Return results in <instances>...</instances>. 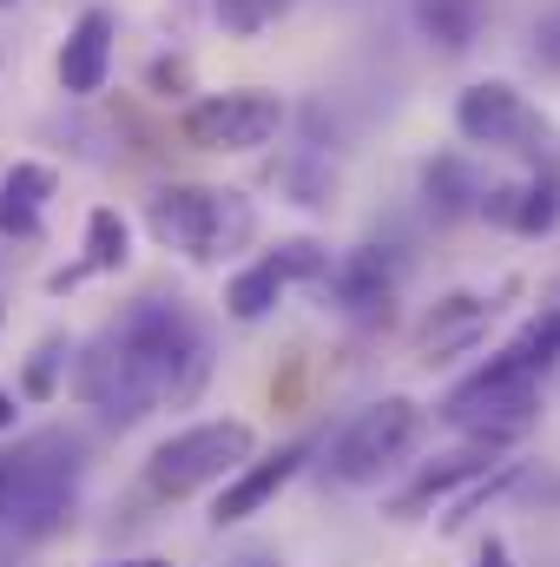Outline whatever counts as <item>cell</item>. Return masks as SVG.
I'll return each mask as SVG.
<instances>
[{"label": "cell", "instance_id": "cb8c5ba5", "mask_svg": "<svg viewBox=\"0 0 560 567\" xmlns=\"http://www.w3.org/2000/svg\"><path fill=\"white\" fill-rule=\"evenodd\" d=\"M535 53H541L548 66H560V13H548V20L535 27Z\"/></svg>", "mask_w": 560, "mask_h": 567}, {"label": "cell", "instance_id": "5b68a950", "mask_svg": "<svg viewBox=\"0 0 560 567\" xmlns=\"http://www.w3.org/2000/svg\"><path fill=\"white\" fill-rule=\"evenodd\" d=\"M442 423L462 429L468 442L508 449V442H521L528 429L541 423V383L488 357V363H481L468 383H455V390H448V403H442Z\"/></svg>", "mask_w": 560, "mask_h": 567}, {"label": "cell", "instance_id": "4316f807", "mask_svg": "<svg viewBox=\"0 0 560 567\" xmlns=\"http://www.w3.org/2000/svg\"><path fill=\"white\" fill-rule=\"evenodd\" d=\"M13 416H20V410H13V396L0 390V429H13Z\"/></svg>", "mask_w": 560, "mask_h": 567}, {"label": "cell", "instance_id": "f1b7e54d", "mask_svg": "<svg viewBox=\"0 0 560 567\" xmlns=\"http://www.w3.org/2000/svg\"><path fill=\"white\" fill-rule=\"evenodd\" d=\"M113 567H172V561H113Z\"/></svg>", "mask_w": 560, "mask_h": 567}, {"label": "cell", "instance_id": "9c48e42d", "mask_svg": "<svg viewBox=\"0 0 560 567\" xmlns=\"http://www.w3.org/2000/svg\"><path fill=\"white\" fill-rule=\"evenodd\" d=\"M310 455H317V442H310V435L283 442L278 455H265V462L251 455V462H245V468H238V475L218 488V508H211V522H218V528H231V522H251V515H265L283 488L297 482V468H303Z\"/></svg>", "mask_w": 560, "mask_h": 567}, {"label": "cell", "instance_id": "5bb4252c", "mask_svg": "<svg viewBox=\"0 0 560 567\" xmlns=\"http://www.w3.org/2000/svg\"><path fill=\"white\" fill-rule=\"evenodd\" d=\"M66 502H73V475H46V468H27V462H13V482H7V522L20 528V535H46L60 515H66Z\"/></svg>", "mask_w": 560, "mask_h": 567}, {"label": "cell", "instance_id": "d6986e66", "mask_svg": "<svg viewBox=\"0 0 560 567\" xmlns=\"http://www.w3.org/2000/svg\"><path fill=\"white\" fill-rule=\"evenodd\" d=\"M495 363H508V370H521V377H535V383L554 370V363H560V297H554V303H541V317H528V323H521V337H515Z\"/></svg>", "mask_w": 560, "mask_h": 567}, {"label": "cell", "instance_id": "e0dca14e", "mask_svg": "<svg viewBox=\"0 0 560 567\" xmlns=\"http://www.w3.org/2000/svg\"><path fill=\"white\" fill-rule=\"evenodd\" d=\"M46 198H53V172H46V165L20 158L13 172H0V231H7V238H33Z\"/></svg>", "mask_w": 560, "mask_h": 567}, {"label": "cell", "instance_id": "8fae6325", "mask_svg": "<svg viewBox=\"0 0 560 567\" xmlns=\"http://www.w3.org/2000/svg\"><path fill=\"white\" fill-rule=\"evenodd\" d=\"M113 13L106 7H86L80 20H73V33H66V47H60V86L73 93V100H86V93H100L106 86V66H113Z\"/></svg>", "mask_w": 560, "mask_h": 567}, {"label": "cell", "instance_id": "ac0fdd59", "mask_svg": "<svg viewBox=\"0 0 560 567\" xmlns=\"http://www.w3.org/2000/svg\"><path fill=\"white\" fill-rule=\"evenodd\" d=\"M416 27L442 47V53H468L488 27V0H409Z\"/></svg>", "mask_w": 560, "mask_h": 567}, {"label": "cell", "instance_id": "484cf974", "mask_svg": "<svg viewBox=\"0 0 560 567\" xmlns=\"http://www.w3.org/2000/svg\"><path fill=\"white\" fill-rule=\"evenodd\" d=\"M231 567H283V561H278V555H238Z\"/></svg>", "mask_w": 560, "mask_h": 567}, {"label": "cell", "instance_id": "30bf717a", "mask_svg": "<svg viewBox=\"0 0 560 567\" xmlns=\"http://www.w3.org/2000/svg\"><path fill=\"white\" fill-rule=\"evenodd\" d=\"M495 462H501V449H488V442H462V449L435 455L428 468H416V482H403V488L390 495V522H422L435 502H448L462 482H481Z\"/></svg>", "mask_w": 560, "mask_h": 567}, {"label": "cell", "instance_id": "7402d4cb", "mask_svg": "<svg viewBox=\"0 0 560 567\" xmlns=\"http://www.w3.org/2000/svg\"><path fill=\"white\" fill-rule=\"evenodd\" d=\"M60 363H66V343H60V337H46V343L33 350V363H27V396H53Z\"/></svg>", "mask_w": 560, "mask_h": 567}, {"label": "cell", "instance_id": "52a82bcc", "mask_svg": "<svg viewBox=\"0 0 560 567\" xmlns=\"http://www.w3.org/2000/svg\"><path fill=\"white\" fill-rule=\"evenodd\" d=\"M178 133L198 152H258V145H271L283 133V100L278 93H258V86L211 93V100L185 106Z\"/></svg>", "mask_w": 560, "mask_h": 567}, {"label": "cell", "instance_id": "2e32d148", "mask_svg": "<svg viewBox=\"0 0 560 567\" xmlns=\"http://www.w3.org/2000/svg\"><path fill=\"white\" fill-rule=\"evenodd\" d=\"M422 198H428L435 218H462V212H481L488 185H481V172H475L462 152H442V158L422 165Z\"/></svg>", "mask_w": 560, "mask_h": 567}, {"label": "cell", "instance_id": "4fadbf2b", "mask_svg": "<svg viewBox=\"0 0 560 567\" xmlns=\"http://www.w3.org/2000/svg\"><path fill=\"white\" fill-rule=\"evenodd\" d=\"M488 317H495V303H488V297H475V290L442 297V303L428 310V323L416 330V357H422V363H448L455 350H475V343H481V330H488Z\"/></svg>", "mask_w": 560, "mask_h": 567}, {"label": "cell", "instance_id": "ffe728a7", "mask_svg": "<svg viewBox=\"0 0 560 567\" xmlns=\"http://www.w3.org/2000/svg\"><path fill=\"white\" fill-rule=\"evenodd\" d=\"M554 225H560V172H535L528 185H515L508 231H521V238H548Z\"/></svg>", "mask_w": 560, "mask_h": 567}, {"label": "cell", "instance_id": "ba28073f", "mask_svg": "<svg viewBox=\"0 0 560 567\" xmlns=\"http://www.w3.org/2000/svg\"><path fill=\"white\" fill-rule=\"evenodd\" d=\"M323 271H330V251H323V245H310V238H290V245L265 251L258 265H245L238 278L225 284V310H231L238 323H258V317H271V310H278V297L297 278H323Z\"/></svg>", "mask_w": 560, "mask_h": 567}, {"label": "cell", "instance_id": "3957f363", "mask_svg": "<svg viewBox=\"0 0 560 567\" xmlns=\"http://www.w3.org/2000/svg\"><path fill=\"white\" fill-rule=\"evenodd\" d=\"M251 455H258V429L251 423H238V416L191 423V429H178V435H165V442L145 455V488L185 502V495H198V488H211V482H231Z\"/></svg>", "mask_w": 560, "mask_h": 567}, {"label": "cell", "instance_id": "603a6c76", "mask_svg": "<svg viewBox=\"0 0 560 567\" xmlns=\"http://www.w3.org/2000/svg\"><path fill=\"white\" fill-rule=\"evenodd\" d=\"M185 86H191V66H185V60H158V66H152V93L172 100V93H185Z\"/></svg>", "mask_w": 560, "mask_h": 567}, {"label": "cell", "instance_id": "f546056e", "mask_svg": "<svg viewBox=\"0 0 560 567\" xmlns=\"http://www.w3.org/2000/svg\"><path fill=\"white\" fill-rule=\"evenodd\" d=\"M0 7H7V0H0Z\"/></svg>", "mask_w": 560, "mask_h": 567}, {"label": "cell", "instance_id": "9a60e30c", "mask_svg": "<svg viewBox=\"0 0 560 567\" xmlns=\"http://www.w3.org/2000/svg\"><path fill=\"white\" fill-rule=\"evenodd\" d=\"M133 258V225L113 212V205H100L93 218H86V258L80 265H66V271H53V290H73L80 278H100V271H120Z\"/></svg>", "mask_w": 560, "mask_h": 567}, {"label": "cell", "instance_id": "83f0119b", "mask_svg": "<svg viewBox=\"0 0 560 567\" xmlns=\"http://www.w3.org/2000/svg\"><path fill=\"white\" fill-rule=\"evenodd\" d=\"M7 482H13V455H0V502H7Z\"/></svg>", "mask_w": 560, "mask_h": 567}, {"label": "cell", "instance_id": "6da1fadb", "mask_svg": "<svg viewBox=\"0 0 560 567\" xmlns=\"http://www.w3.org/2000/svg\"><path fill=\"white\" fill-rule=\"evenodd\" d=\"M211 377V337L191 310L139 297L120 323H106L80 357V403L106 423H139L152 410H178Z\"/></svg>", "mask_w": 560, "mask_h": 567}, {"label": "cell", "instance_id": "277c9868", "mask_svg": "<svg viewBox=\"0 0 560 567\" xmlns=\"http://www.w3.org/2000/svg\"><path fill=\"white\" fill-rule=\"evenodd\" d=\"M455 133L468 145H488V152L521 158L528 172H560V133L528 106V93L508 86V80H475L455 100Z\"/></svg>", "mask_w": 560, "mask_h": 567}, {"label": "cell", "instance_id": "7a4b0ae2", "mask_svg": "<svg viewBox=\"0 0 560 567\" xmlns=\"http://www.w3.org/2000/svg\"><path fill=\"white\" fill-rule=\"evenodd\" d=\"M145 225L165 251H178L191 265H218V258H231L258 238L251 198L225 192V185H158L145 198Z\"/></svg>", "mask_w": 560, "mask_h": 567}, {"label": "cell", "instance_id": "d4e9b609", "mask_svg": "<svg viewBox=\"0 0 560 567\" xmlns=\"http://www.w3.org/2000/svg\"><path fill=\"white\" fill-rule=\"evenodd\" d=\"M475 567H515V561H508V548H501V542H488V548L475 555Z\"/></svg>", "mask_w": 560, "mask_h": 567}, {"label": "cell", "instance_id": "7c38bea8", "mask_svg": "<svg viewBox=\"0 0 560 567\" xmlns=\"http://www.w3.org/2000/svg\"><path fill=\"white\" fill-rule=\"evenodd\" d=\"M317 284H323V290H330V303H336V310H350V317H370V310H383V317H390L396 271L383 265V251H376V245H363V251L330 258V271H323Z\"/></svg>", "mask_w": 560, "mask_h": 567}, {"label": "cell", "instance_id": "8992f818", "mask_svg": "<svg viewBox=\"0 0 560 567\" xmlns=\"http://www.w3.org/2000/svg\"><path fill=\"white\" fill-rule=\"evenodd\" d=\"M422 435V403L416 396H383V403H370V410H356L343 435L330 442V455H323V475L336 482V488H363V482H376V475H390L409 449H416Z\"/></svg>", "mask_w": 560, "mask_h": 567}, {"label": "cell", "instance_id": "44dd1931", "mask_svg": "<svg viewBox=\"0 0 560 567\" xmlns=\"http://www.w3.org/2000/svg\"><path fill=\"white\" fill-rule=\"evenodd\" d=\"M211 13H218V27L231 40H258L265 27H278L290 13V0H211Z\"/></svg>", "mask_w": 560, "mask_h": 567}]
</instances>
